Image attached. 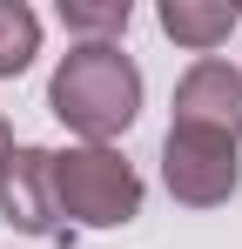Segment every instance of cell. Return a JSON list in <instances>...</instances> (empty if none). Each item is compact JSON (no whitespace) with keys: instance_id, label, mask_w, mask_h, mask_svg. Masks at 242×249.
Masks as SVG:
<instances>
[{"instance_id":"6da1fadb","label":"cell","mask_w":242,"mask_h":249,"mask_svg":"<svg viewBox=\"0 0 242 249\" xmlns=\"http://www.w3.org/2000/svg\"><path fill=\"white\" fill-rule=\"evenodd\" d=\"M47 108L74 135H87L94 148H108L121 128L141 115V68H135V54H121V41L68 47L54 81H47Z\"/></svg>"},{"instance_id":"7a4b0ae2","label":"cell","mask_w":242,"mask_h":249,"mask_svg":"<svg viewBox=\"0 0 242 249\" xmlns=\"http://www.w3.org/2000/svg\"><path fill=\"white\" fill-rule=\"evenodd\" d=\"M54 209L68 229H121L141 215V175L115 148H68L54 155Z\"/></svg>"},{"instance_id":"3957f363","label":"cell","mask_w":242,"mask_h":249,"mask_svg":"<svg viewBox=\"0 0 242 249\" xmlns=\"http://www.w3.org/2000/svg\"><path fill=\"white\" fill-rule=\"evenodd\" d=\"M161 182H168V196H175V202H189V209L229 202V196H236V182H242L236 142L168 128V142H161Z\"/></svg>"},{"instance_id":"277c9868","label":"cell","mask_w":242,"mask_h":249,"mask_svg":"<svg viewBox=\"0 0 242 249\" xmlns=\"http://www.w3.org/2000/svg\"><path fill=\"white\" fill-rule=\"evenodd\" d=\"M175 128L236 142V135H242V68L215 61V54L195 61V68L175 81Z\"/></svg>"},{"instance_id":"5b68a950","label":"cell","mask_w":242,"mask_h":249,"mask_svg":"<svg viewBox=\"0 0 242 249\" xmlns=\"http://www.w3.org/2000/svg\"><path fill=\"white\" fill-rule=\"evenodd\" d=\"M0 215L20 236H47V243H74V229L54 209V155L47 148H14V162L0 175Z\"/></svg>"},{"instance_id":"8992f818","label":"cell","mask_w":242,"mask_h":249,"mask_svg":"<svg viewBox=\"0 0 242 249\" xmlns=\"http://www.w3.org/2000/svg\"><path fill=\"white\" fill-rule=\"evenodd\" d=\"M161 34L182 47H195L208 61V47H222L236 34V7H215V0H161Z\"/></svg>"},{"instance_id":"52a82bcc","label":"cell","mask_w":242,"mask_h":249,"mask_svg":"<svg viewBox=\"0 0 242 249\" xmlns=\"http://www.w3.org/2000/svg\"><path fill=\"white\" fill-rule=\"evenodd\" d=\"M34 54H40V20H34V7L0 0V81H7V74H20Z\"/></svg>"},{"instance_id":"ba28073f","label":"cell","mask_w":242,"mask_h":249,"mask_svg":"<svg viewBox=\"0 0 242 249\" xmlns=\"http://www.w3.org/2000/svg\"><path fill=\"white\" fill-rule=\"evenodd\" d=\"M128 0H61V20H68V34L81 41H121V27H128Z\"/></svg>"},{"instance_id":"9c48e42d","label":"cell","mask_w":242,"mask_h":249,"mask_svg":"<svg viewBox=\"0 0 242 249\" xmlns=\"http://www.w3.org/2000/svg\"><path fill=\"white\" fill-rule=\"evenodd\" d=\"M7 162H14V128H7V115H0V175H7Z\"/></svg>"}]
</instances>
